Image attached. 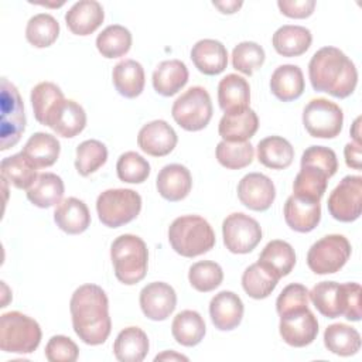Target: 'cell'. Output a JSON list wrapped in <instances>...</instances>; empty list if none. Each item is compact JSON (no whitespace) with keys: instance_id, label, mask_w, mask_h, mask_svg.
I'll use <instances>...</instances> for the list:
<instances>
[{"instance_id":"6da1fadb","label":"cell","mask_w":362,"mask_h":362,"mask_svg":"<svg viewBox=\"0 0 362 362\" xmlns=\"http://www.w3.org/2000/svg\"><path fill=\"white\" fill-rule=\"evenodd\" d=\"M75 334L88 345L103 344L110 331L109 301L105 290L96 284L79 286L69 301Z\"/></svg>"},{"instance_id":"7a4b0ae2","label":"cell","mask_w":362,"mask_h":362,"mask_svg":"<svg viewBox=\"0 0 362 362\" xmlns=\"http://www.w3.org/2000/svg\"><path fill=\"white\" fill-rule=\"evenodd\" d=\"M308 76L314 90L339 99L348 98L358 83L355 64L335 47H322L311 57Z\"/></svg>"},{"instance_id":"3957f363","label":"cell","mask_w":362,"mask_h":362,"mask_svg":"<svg viewBox=\"0 0 362 362\" xmlns=\"http://www.w3.org/2000/svg\"><path fill=\"white\" fill-rule=\"evenodd\" d=\"M308 297L318 313L327 318L344 315L349 321H359L361 314V286L358 283L320 281Z\"/></svg>"},{"instance_id":"277c9868","label":"cell","mask_w":362,"mask_h":362,"mask_svg":"<svg viewBox=\"0 0 362 362\" xmlns=\"http://www.w3.org/2000/svg\"><path fill=\"white\" fill-rule=\"evenodd\" d=\"M171 247L184 257H195L215 246V232L209 222L199 215H184L168 228Z\"/></svg>"},{"instance_id":"5b68a950","label":"cell","mask_w":362,"mask_h":362,"mask_svg":"<svg viewBox=\"0 0 362 362\" xmlns=\"http://www.w3.org/2000/svg\"><path fill=\"white\" fill-rule=\"evenodd\" d=\"M110 259L115 276L123 284L132 286L146 277L148 250L141 238L130 233L117 236L110 246Z\"/></svg>"},{"instance_id":"8992f818","label":"cell","mask_w":362,"mask_h":362,"mask_svg":"<svg viewBox=\"0 0 362 362\" xmlns=\"http://www.w3.org/2000/svg\"><path fill=\"white\" fill-rule=\"evenodd\" d=\"M41 328L35 320L10 311L0 318V348L11 354H31L41 342Z\"/></svg>"},{"instance_id":"52a82bcc","label":"cell","mask_w":362,"mask_h":362,"mask_svg":"<svg viewBox=\"0 0 362 362\" xmlns=\"http://www.w3.org/2000/svg\"><path fill=\"white\" fill-rule=\"evenodd\" d=\"M99 221L109 228L132 222L141 211V197L129 188L103 191L96 199Z\"/></svg>"},{"instance_id":"ba28073f","label":"cell","mask_w":362,"mask_h":362,"mask_svg":"<svg viewBox=\"0 0 362 362\" xmlns=\"http://www.w3.org/2000/svg\"><path fill=\"white\" fill-rule=\"evenodd\" d=\"M214 109L208 90L202 86H191L173 103L171 115L175 123L188 132L206 127Z\"/></svg>"},{"instance_id":"9c48e42d","label":"cell","mask_w":362,"mask_h":362,"mask_svg":"<svg viewBox=\"0 0 362 362\" xmlns=\"http://www.w3.org/2000/svg\"><path fill=\"white\" fill-rule=\"evenodd\" d=\"M0 107H1L0 150L4 151L18 143L25 129V115H24V105L21 100V96L17 88L7 78H1Z\"/></svg>"},{"instance_id":"30bf717a","label":"cell","mask_w":362,"mask_h":362,"mask_svg":"<svg viewBox=\"0 0 362 362\" xmlns=\"http://www.w3.org/2000/svg\"><path fill=\"white\" fill-rule=\"evenodd\" d=\"M351 256V243L342 235H327L317 240L307 253V264L315 274L339 272Z\"/></svg>"},{"instance_id":"8fae6325","label":"cell","mask_w":362,"mask_h":362,"mask_svg":"<svg viewBox=\"0 0 362 362\" xmlns=\"http://www.w3.org/2000/svg\"><path fill=\"white\" fill-rule=\"evenodd\" d=\"M303 124L313 137L334 139L342 130L344 113L337 103L325 98L311 99L304 107Z\"/></svg>"},{"instance_id":"7c38bea8","label":"cell","mask_w":362,"mask_h":362,"mask_svg":"<svg viewBox=\"0 0 362 362\" xmlns=\"http://www.w3.org/2000/svg\"><path fill=\"white\" fill-rule=\"evenodd\" d=\"M223 243L232 253L252 252L262 240V228L256 219L242 212L230 214L222 223Z\"/></svg>"},{"instance_id":"4fadbf2b","label":"cell","mask_w":362,"mask_h":362,"mask_svg":"<svg viewBox=\"0 0 362 362\" xmlns=\"http://www.w3.org/2000/svg\"><path fill=\"white\" fill-rule=\"evenodd\" d=\"M328 211L339 222H354L361 216L362 177L346 175L328 197Z\"/></svg>"},{"instance_id":"5bb4252c","label":"cell","mask_w":362,"mask_h":362,"mask_svg":"<svg viewBox=\"0 0 362 362\" xmlns=\"http://www.w3.org/2000/svg\"><path fill=\"white\" fill-rule=\"evenodd\" d=\"M279 331L286 344L303 348L317 338L318 321L308 307H300L280 315Z\"/></svg>"},{"instance_id":"9a60e30c","label":"cell","mask_w":362,"mask_h":362,"mask_svg":"<svg viewBox=\"0 0 362 362\" xmlns=\"http://www.w3.org/2000/svg\"><path fill=\"white\" fill-rule=\"evenodd\" d=\"M140 307L143 314L153 321L167 320L177 305L174 288L164 281H153L140 291Z\"/></svg>"},{"instance_id":"2e32d148","label":"cell","mask_w":362,"mask_h":362,"mask_svg":"<svg viewBox=\"0 0 362 362\" xmlns=\"http://www.w3.org/2000/svg\"><path fill=\"white\" fill-rule=\"evenodd\" d=\"M239 201L252 211H266L276 198L273 181L262 173H249L238 184Z\"/></svg>"},{"instance_id":"e0dca14e","label":"cell","mask_w":362,"mask_h":362,"mask_svg":"<svg viewBox=\"0 0 362 362\" xmlns=\"http://www.w3.org/2000/svg\"><path fill=\"white\" fill-rule=\"evenodd\" d=\"M44 126L51 127L62 137H75L86 126V113L75 100L62 99L51 109Z\"/></svg>"},{"instance_id":"ac0fdd59","label":"cell","mask_w":362,"mask_h":362,"mask_svg":"<svg viewBox=\"0 0 362 362\" xmlns=\"http://www.w3.org/2000/svg\"><path fill=\"white\" fill-rule=\"evenodd\" d=\"M178 136L165 120H153L144 124L137 134V144L148 156L164 157L177 146Z\"/></svg>"},{"instance_id":"d6986e66","label":"cell","mask_w":362,"mask_h":362,"mask_svg":"<svg viewBox=\"0 0 362 362\" xmlns=\"http://www.w3.org/2000/svg\"><path fill=\"white\" fill-rule=\"evenodd\" d=\"M284 221L296 232L307 233L317 228L321 221L320 201L290 195L284 204Z\"/></svg>"},{"instance_id":"ffe728a7","label":"cell","mask_w":362,"mask_h":362,"mask_svg":"<svg viewBox=\"0 0 362 362\" xmlns=\"http://www.w3.org/2000/svg\"><path fill=\"white\" fill-rule=\"evenodd\" d=\"M243 303L233 291H221L215 294L209 303V315L215 328L230 331L236 328L243 317Z\"/></svg>"},{"instance_id":"44dd1931","label":"cell","mask_w":362,"mask_h":362,"mask_svg":"<svg viewBox=\"0 0 362 362\" xmlns=\"http://www.w3.org/2000/svg\"><path fill=\"white\" fill-rule=\"evenodd\" d=\"M158 194L171 202L184 199L192 188V177L187 167L181 164L164 165L156 180Z\"/></svg>"},{"instance_id":"7402d4cb","label":"cell","mask_w":362,"mask_h":362,"mask_svg":"<svg viewBox=\"0 0 362 362\" xmlns=\"http://www.w3.org/2000/svg\"><path fill=\"white\" fill-rule=\"evenodd\" d=\"M105 18L103 7L96 0L76 1L65 14V23L71 33L89 35L100 27Z\"/></svg>"},{"instance_id":"603a6c76","label":"cell","mask_w":362,"mask_h":362,"mask_svg":"<svg viewBox=\"0 0 362 362\" xmlns=\"http://www.w3.org/2000/svg\"><path fill=\"white\" fill-rule=\"evenodd\" d=\"M191 59L199 72L218 75L223 72L228 65V51L221 41L204 38L192 47Z\"/></svg>"},{"instance_id":"cb8c5ba5","label":"cell","mask_w":362,"mask_h":362,"mask_svg":"<svg viewBox=\"0 0 362 362\" xmlns=\"http://www.w3.org/2000/svg\"><path fill=\"white\" fill-rule=\"evenodd\" d=\"M259 127V117L250 107L229 112L219 120V136L226 141H247Z\"/></svg>"},{"instance_id":"d4e9b609","label":"cell","mask_w":362,"mask_h":362,"mask_svg":"<svg viewBox=\"0 0 362 362\" xmlns=\"http://www.w3.org/2000/svg\"><path fill=\"white\" fill-rule=\"evenodd\" d=\"M57 226L69 235H78L90 225V214L86 204L75 197H69L58 204L54 212Z\"/></svg>"},{"instance_id":"484cf974","label":"cell","mask_w":362,"mask_h":362,"mask_svg":"<svg viewBox=\"0 0 362 362\" xmlns=\"http://www.w3.org/2000/svg\"><path fill=\"white\" fill-rule=\"evenodd\" d=\"M305 88L304 75L300 66L284 64L274 69L270 78V90L281 102L298 99Z\"/></svg>"},{"instance_id":"4316f807","label":"cell","mask_w":362,"mask_h":362,"mask_svg":"<svg viewBox=\"0 0 362 362\" xmlns=\"http://www.w3.org/2000/svg\"><path fill=\"white\" fill-rule=\"evenodd\" d=\"M218 102L225 113L249 107L250 86L247 81L236 74L223 76L218 85Z\"/></svg>"},{"instance_id":"83f0119b","label":"cell","mask_w":362,"mask_h":362,"mask_svg":"<svg viewBox=\"0 0 362 362\" xmlns=\"http://www.w3.org/2000/svg\"><path fill=\"white\" fill-rule=\"evenodd\" d=\"M188 82V68L180 59L163 61L153 72V88L163 96H173Z\"/></svg>"},{"instance_id":"f1b7e54d","label":"cell","mask_w":362,"mask_h":362,"mask_svg":"<svg viewBox=\"0 0 362 362\" xmlns=\"http://www.w3.org/2000/svg\"><path fill=\"white\" fill-rule=\"evenodd\" d=\"M148 338L139 327H127L119 332L113 354L120 362H141L148 354Z\"/></svg>"},{"instance_id":"f546056e","label":"cell","mask_w":362,"mask_h":362,"mask_svg":"<svg viewBox=\"0 0 362 362\" xmlns=\"http://www.w3.org/2000/svg\"><path fill=\"white\" fill-rule=\"evenodd\" d=\"M313 41L311 31L303 25L286 24L276 30L272 44L277 54L283 57H298L304 54Z\"/></svg>"},{"instance_id":"4dcf8cb0","label":"cell","mask_w":362,"mask_h":362,"mask_svg":"<svg viewBox=\"0 0 362 362\" xmlns=\"http://www.w3.org/2000/svg\"><path fill=\"white\" fill-rule=\"evenodd\" d=\"M294 158V148L281 136H269L257 143V160L267 168L284 170Z\"/></svg>"},{"instance_id":"1f68e13d","label":"cell","mask_w":362,"mask_h":362,"mask_svg":"<svg viewBox=\"0 0 362 362\" xmlns=\"http://www.w3.org/2000/svg\"><path fill=\"white\" fill-rule=\"evenodd\" d=\"M116 90L129 99L139 96L144 89V69L134 59H123L117 62L112 72Z\"/></svg>"},{"instance_id":"d6a6232c","label":"cell","mask_w":362,"mask_h":362,"mask_svg":"<svg viewBox=\"0 0 362 362\" xmlns=\"http://www.w3.org/2000/svg\"><path fill=\"white\" fill-rule=\"evenodd\" d=\"M59 151L61 147L57 137L42 132H37L30 136L23 147V154L37 168L51 167L58 160Z\"/></svg>"},{"instance_id":"836d02e7","label":"cell","mask_w":362,"mask_h":362,"mask_svg":"<svg viewBox=\"0 0 362 362\" xmlns=\"http://www.w3.org/2000/svg\"><path fill=\"white\" fill-rule=\"evenodd\" d=\"M64 181L54 173L38 174L37 180L27 189V198L38 208H49L61 202L64 197Z\"/></svg>"},{"instance_id":"e575fe53","label":"cell","mask_w":362,"mask_h":362,"mask_svg":"<svg viewBox=\"0 0 362 362\" xmlns=\"http://www.w3.org/2000/svg\"><path fill=\"white\" fill-rule=\"evenodd\" d=\"M205 331L206 327L204 318L194 310H184L178 313L171 324L173 337L182 346L198 345L202 341Z\"/></svg>"},{"instance_id":"d590c367","label":"cell","mask_w":362,"mask_h":362,"mask_svg":"<svg viewBox=\"0 0 362 362\" xmlns=\"http://www.w3.org/2000/svg\"><path fill=\"white\" fill-rule=\"evenodd\" d=\"M279 280L280 277L273 270H270L260 262H256L243 272L242 287L249 297L262 300L272 294Z\"/></svg>"},{"instance_id":"8d00e7d4","label":"cell","mask_w":362,"mask_h":362,"mask_svg":"<svg viewBox=\"0 0 362 362\" xmlns=\"http://www.w3.org/2000/svg\"><path fill=\"white\" fill-rule=\"evenodd\" d=\"M324 345L335 355L351 356L361 349V335L346 324H331L324 331Z\"/></svg>"},{"instance_id":"74e56055","label":"cell","mask_w":362,"mask_h":362,"mask_svg":"<svg viewBox=\"0 0 362 362\" xmlns=\"http://www.w3.org/2000/svg\"><path fill=\"white\" fill-rule=\"evenodd\" d=\"M328 178L331 177L324 170L315 165L301 164V170L293 182V194L307 199L320 201L327 189Z\"/></svg>"},{"instance_id":"f35d334b","label":"cell","mask_w":362,"mask_h":362,"mask_svg":"<svg viewBox=\"0 0 362 362\" xmlns=\"http://www.w3.org/2000/svg\"><path fill=\"white\" fill-rule=\"evenodd\" d=\"M257 262L273 270L281 279L293 270L296 264V253L290 243L274 239L263 247Z\"/></svg>"},{"instance_id":"ab89813d","label":"cell","mask_w":362,"mask_h":362,"mask_svg":"<svg viewBox=\"0 0 362 362\" xmlns=\"http://www.w3.org/2000/svg\"><path fill=\"white\" fill-rule=\"evenodd\" d=\"M1 178L13 184L18 189H28L37 180V167L21 153L6 157L0 163Z\"/></svg>"},{"instance_id":"60d3db41","label":"cell","mask_w":362,"mask_h":362,"mask_svg":"<svg viewBox=\"0 0 362 362\" xmlns=\"http://www.w3.org/2000/svg\"><path fill=\"white\" fill-rule=\"evenodd\" d=\"M132 47V34L130 31L120 25L112 24L107 25L96 37V48L105 58H117L129 52Z\"/></svg>"},{"instance_id":"b9f144b4","label":"cell","mask_w":362,"mask_h":362,"mask_svg":"<svg viewBox=\"0 0 362 362\" xmlns=\"http://www.w3.org/2000/svg\"><path fill=\"white\" fill-rule=\"evenodd\" d=\"M59 34L58 21L48 13H40L33 16L25 27V38L27 41L37 47L45 48L55 42Z\"/></svg>"},{"instance_id":"7bdbcfd3","label":"cell","mask_w":362,"mask_h":362,"mask_svg":"<svg viewBox=\"0 0 362 362\" xmlns=\"http://www.w3.org/2000/svg\"><path fill=\"white\" fill-rule=\"evenodd\" d=\"M107 160L106 146L95 139L85 140L76 147L75 168L82 177H88L99 170Z\"/></svg>"},{"instance_id":"ee69618b","label":"cell","mask_w":362,"mask_h":362,"mask_svg":"<svg viewBox=\"0 0 362 362\" xmlns=\"http://www.w3.org/2000/svg\"><path fill=\"white\" fill-rule=\"evenodd\" d=\"M255 150L249 141L222 140L216 146V160L229 170H240L253 161Z\"/></svg>"},{"instance_id":"f6af8a7d","label":"cell","mask_w":362,"mask_h":362,"mask_svg":"<svg viewBox=\"0 0 362 362\" xmlns=\"http://www.w3.org/2000/svg\"><path fill=\"white\" fill-rule=\"evenodd\" d=\"M188 280L197 291L208 293L215 290L222 283L223 272L216 262L202 260L189 267Z\"/></svg>"},{"instance_id":"bcb514c9","label":"cell","mask_w":362,"mask_h":362,"mask_svg":"<svg viewBox=\"0 0 362 362\" xmlns=\"http://www.w3.org/2000/svg\"><path fill=\"white\" fill-rule=\"evenodd\" d=\"M62 99H65L64 93L55 83L40 82L38 85H35L31 90V105L37 122L45 124L48 113Z\"/></svg>"},{"instance_id":"7dc6e473","label":"cell","mask_w":362,"mask_h":362,"mask_svg":"<svg viewBox=\"0 0 362 362\" xmlns=\"http://www.w3.org/2000/svg\"><path fill=\"white\" fill-rule=\"evenodd\" d=\"M266 54L262 45L253 41L239 42L232 51V65L236 71L252 75L264 62Z\"/></svg>"},{"instance_id":"c3c4849f","label":"cell","mask_w":362,"mask_h":362,"mask_svg":"<svg viewBox=\"0 0 362 362\" xmlns=\"http://www.w3.org/2000/svg\"><path fill=\"white\" fill-rule=\"evenodd\" d=\"M116 171L123 182L141 184L150 175V164L136 151H126L117 158Z\"/></svg>"},{"instance_id":"681fc988","label":"cell","mask_w":362,"mask_h":362,"mask_svg":"<svg viewBox=\"0 0 362 362\" xmlns=\"http://www.w3.org/2000/svg\"><path fill=\"white\" fill-rule=\"evenodd\" d=\"M78 355V345L65 335L51 337L45 346V358L49 362H75Z\"/></svg>"},{"instance_id":"f907efd6","label":"cell","mask_w":362,"mask_h":362,"mask_svg":"<svg viewBox=\"0 0 362 362\" xmlns=\"http://www.w3.org/2000/svg\"><path fill=\"white\" fill-rule=\"evenodd\" d=\"M301 164L315 165L324 170L329 177H332L338 170V160L335 151L324 146L308 147L301 156Z\"/></svg>"},{"instance_id":"816d5d0a","label":"cell","mask_w":362,"mask_h":362,"mask_svg":"<svg viewBox=\"0 0 362 362\" xmlns=\"http://www.w3.org/2000/svg\"><path fill=\"white\" fill-rule=\"evenodd\" d=\"M300 307H308V290L300 283L286 286L276 300V310L279 315Z\"/></svg>"},{"instance_id":"f5cc1de1","label":"cell","mask_w":362,"mask_h":362,"mask_svg":"<svg viewBox=\"0 0 362 362\" xmlns=\"http://www.w3.org/2000/svg\"><path fill=\"white\" fill-rule=\"evenodd\" d=\"M277 6L280 11L291 18L310 17L315 8L314 0H279Z\"/></svg>"},{"instance_id":"db71d44e","label":"cell","mask_w":362,"mask_h":362,"mask_svg":"<svg viewBox=\"0 0 362 362\" xmlns=\"http://www.w3.org/2000/svg\"><path fill=\"white\" fill-rule=\"evenodd\" d=\"M344 156H345V163L348 167L354 168V170H361L362 164H361V160H362V148H361V144L358 143H348L344 148Z\"/></svg>"},{"instance_id":"11a10c76","label":"cell","mask_w":362,"mask_h":362,"mask_svg":"<svg viewBox=\"0 0 362 362\" xmlns=\"http://www.w3.org/2000/svg\"><path fill=\"white\" fill-rule=\"evenodd\" d=\"M212 4L215 7H218L221 10V13H223V14H233L242 7L243 3L232 0V1H214Z\"/></svg>"},{"instance_id":"9f6ffc18","label":"cell","mask_w":362,"mask_h":362,"mask_svg":"<svg viewBox=\"0 0 362 362\" xmlns=\"http://www.w3.org/2000/svg\"><path fill=\"white\" fill-rule=\"evenodd\" d=\"M154 361H188V358L181 354H175L174 351H164L163 354L157 355Z\"/></svg>"},{"instance_id":"6f0895ef","label":"cell","mask_w":362,"mask_h":362,"mask_svg":"<svg viewBox=\"0 0 362 362\" xmlns=\"http://www.w3.org/2000/svg\"><path fill=\"white\" fill-rule=\"evenodd\" d=\"M359 123H361V117H358V119L354 122L352 129H351V134H352L355 143H358V144H361V143H359V136H361V133H359Z\"/></svg>"}]
</instances>
